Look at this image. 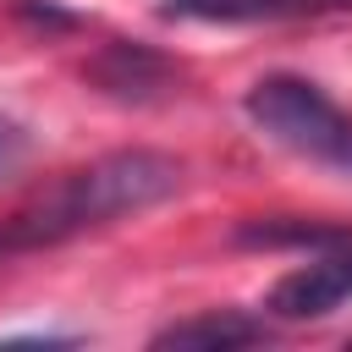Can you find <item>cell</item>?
<instances>
[{"mask_svg": "<svg viewBox=\"0 0 352 352\" xmlns=\"http://www.w3.org/2000/svg\"><path fill=\"white\" fill-rule=\"evenodd\" d=\"M352 11V0H165V22H297Z\"/></svg>", "mask_w": 352, "mask_h": 352, "instance_id": "obj_4", "label": "cell"}, {"mask_svg": "<svg viewBox=\"0 0 352 352\" xmlns=\"http://www.w3.org/2000/svg\"><path fill=\"white\" fill-rule=\"evenodd\" d=\"M182 176H187L182 160L160 154V148H116V154L82 165V170H66L33 204H22L16 214L0 220V258L60 248V242H72L82 231L143 214V209L165 204L182 187Z\"/></svg>", "mask_w": 352, "mask_h": 352, "instance_id": "obj_1", "label": "cell"}, {"mask_svg": "<svg viewBox=\"0 0 352 352\" xmlns=\"http://www.w3.org/2000/svg\"><path fill=\"white\" fill-rule=\"evenodd\" d=\"M258 341H270V324L242 308H209L154 336V346H182V352H231V346H258Z\"/></svg>", "mask_w": 352, "mask_h": 352, "instance_id": "obj_5", "label": "cell"}, {"mask_svg": "<svg viewBox=\"0 0 352 352\" xmlns=\"http://www.w3.org/2000/svg\"><path fill=\"white\" fill-rule=\"evenodd\" d=\"M242 110H248V121L270 143H280V148H292V154H302L314 165H330V170L352 176V116L319 82L292 77V72H270V77H258L248 88Z\"/></svg>", "mask_w": 352, "mask_h": 352, "instance_id": "obj_2", "label": "cell"}, {"mask_svg": "<svg viewBox=\"0 0 352 352\" xmlns=\"http://www.w3.org/2000/svg\"><path fill=\"white\" fill-rule=\"evenodd\" d=\"M88 77L104 88V94H116V99H148V94H165L170 88V60H160L154 50H143V44H110L94 66H88Z\"/></svg>", "mask_w": 352, "mask_h": 352, "instance_id": "obj_6", "label": "cell"}, {"mask_svg": "<svg viewBox=\"0 0 352 352\" xmlns=\"http://www.w3.org/2000/svg\"><path fill=\"white\" fill-rule=\"evenodd\" d=\"M341 302H352V236L324 242L308 264L286 270L264 297V308L275 319H324Z\"/></svg>", "mask_w": 352, "mask_h": 352, "instance_id": "obj_3", "label": "cell"}, {"mask_svg": "<svg viewBox=\"0 0 352 352\" xmlns=\"http://www.w3.org/2000/svg\"><path fill=\"white\" fill-rule=\"evenodd\" d=\"M22 154H28V132H22L11 116H0V176H6Z\"/></svg>", "mask_w": 352, "mask_h": 352, "instance_id": "obj_7", "label": "cell"}]
</instances>
